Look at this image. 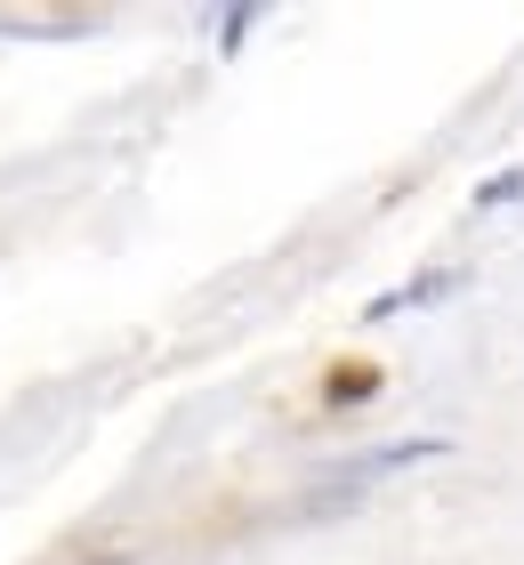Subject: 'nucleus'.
Returning <instances> with one entry per match:
<instances>
[{"label":"nucleus","instance_id":"2","mask_svg":"<svg viewBox=\"0 0 524 565\" xmlns=\"http://www.w3.org/2000/svg\"><path fill=\"white\" fill-rule=\"evenodd\" d=\"M524 194V170H501V178H484L477 186V211H492V202H516Z\"/></svg>","mask_w":524,"mask_h":565},{"label":"nucleus","instance_id":"3","mask_svg":"<svg viewBox=\"0 0 524 565\" xmlns=\"http://www.w3.org/2000/svg\"><path fill=\"white\" fill-rule=\"evenodd\" d=\"M89 565H138V557H89Z\"/></svg>","mask_w":524,"mask_h":565},{"label":"nucleus","instance_id":"1","mask_svg":"<svg viewBox=\"0 0 524 565\" xmlns=\"http://www.w3.org/2000/svg\"><path fill=\"white\" fill-rule=\"evenodd\" d=\"M452 291H460V275L443 267V275H419V282H404V291H387L372 316H396V307H436V299H452Z\"/></svg>","mask_w":524,"mask_h":565}]
</instances>
